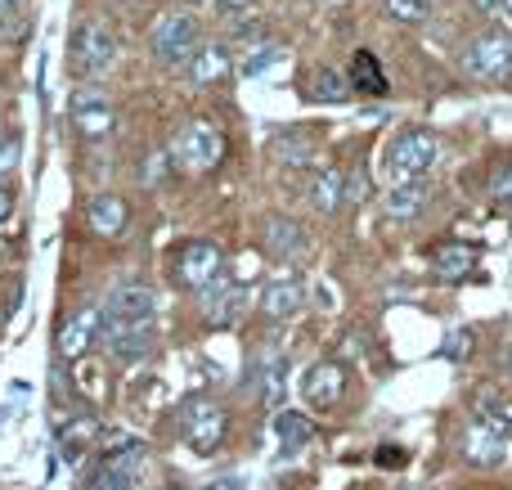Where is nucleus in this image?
I'll list each match as a JSON object with an SVG mask.
<instances>
[{"label": "nucleus", "instance_id": "f257e3e1", "mask_svg": "<svg viewBox=\"0 0 512 490\" xmlns=\"http://www.w3.org/2000/svg\"><path fill=\"white\" fill-rule=\"evenodd\" d=\"M149 50L158 68H185L194 63V54L203 50V27L189 9H176V14H162L158 27L149 36Z\"/></svg>", "mask_w": 512, "mask_h": 490}, {"label": "nucleus", "instance_id": "f03ea898", "mask_svg": "<svg viewBox=\"0 0 512 490\" xmlns=\"http://www.w3.org/2000/svg\"><path fill=\"white\" fill-rule=\"evenodd\" d=\"M436 162V140L427 131H405L400 140H391L387 158H382V185L400 189L414 185V180L427 176V167Z\"/></svg>", "mask_w": 512, "mask_h": 490}, {"label": "nucleus", "instance_id": "7ed1b4c3", "mask_svg": "<svg viewBox=\"0 0 512 490\" xmlns=\"http://www.w3.org/2000/svg\"><path fill=\"white\" fill-rule=\"evenodd\" d=\"M171 153H176V162L189 171V176H203V171L221 167L225 135H221V126H212V122H189L185 131L171 140Z\"/></svg>", "mask_w": 512, "mask_h": 490}, {"label": "nucleus", "instance_id": "20e7f679", "mask_svg": "<svg viewBox=\"0 0 512 490\" xmlns=\"http://www.w3.org/2000/svg\"><path fill=\"white\" fill-rule=\"evenodd\" d=\"M459 68L477 81H490V86L512 81V41L508 36H495V32L477 36V41L459 54Z\"/></svg>", "mask_w": 512, "mask_h": 490}, {"label": "nucleus", "instance_id": "39448f33", "mask_svg": "<svg viewBox=\"0 0 512 490\" xmlns=\"http://www.w3.org/2000/svg\"><path fill=\"white\" fill-rule=\"evenodd\" d=\"M153 311H158V293L149 284H117L104 302V324H117V329H153Z\"/></svg>", "mask_w": 512, "mask_h": 490}, {"label": "nucleus", "instance_id": "423d86ee", "mask_svg": "<svg viewBox=\"0 0 512 490\" xmlns=\"http://www.w3.org/2000/svg\"><path fill=\"white\" fill-rule=\"evenodd\" d=\"M180 432H185L189 450H198V455H212V450L225 441V432H230V414H225L216 401L198 396V401H189L185 419H180Z\"/></svg>", "mask_w": 512, "mask_h": 490}, {"label": "nucleus", "instance_id": "0eeeda50", "mask_svg": "<svg viewBox=\"0 0 512 490\" xmlns=\"http://www.w3.org/2000/svg\"><path fill=\"white\" fill-rule=\"evenodd\" d=\"M117 59V41L104 23H77L72 32V68L95 77V72H108Z\"/></svg>", "mask_w": 512, "mask_h": 490}, {"label": "nucleus", "instance_id": "6e6552de", "mask_svg": "<svg viewBox=\"0 0 512 490\" xmlns=\"http://www.w3.org/2000/svg\"><path fill=\"white\" fill-rule=\"evenodd\" d=\"M198 293H203V315L212 324H234L248 311V284H239V279L216 275L212 284H203Z\"/></svg>", "mask_w": 512, "mask_h": 490}, {"label": "nucleus", "instance_id": "1a4fd4ad", "mask_svg": "<svg viewBox=\"0 0 512 490\" xmlns=\"http://www.w3.org/2000/svg\"><path fill=\"white\" fill-rule=\"evenodd\" d=\"M342 392H346V369L337 360H319V365H310L301 374V401L310 410H333L342 401Z\"/></svg>", "mask_w": 512, "mask_h": 490}, {"label": "nucleus", "instance_id": "9d476101", "mask_svg": "<svg viewBox=\"0 0 512 490\" xmlns=\"http://www.w3.org/2000/svg\"><path fill=\"white\" fill-rule=\"evenodd\" d=\"M221 270H225V257H221V248H216V243L198 239V243H185V248H180L176 275H180V284H185V288H203V284H212V279L221 275Z\"/></svg>", "mask_w": 512, "mask_h": 490}, {"label": "nucleus", "instance_id": "9b49d317", "mask_svg": "<svg viewBox=\"0 0 512 490\" xmlns=\"http://www.w3.org/2000/svg\"><path fill=\"white\" fill-rule=\"evenodd\" d=\"M72 126H77L86 140H108V135L117 131V113L104 95L77 90V95H72Z\"/></svg>", "mask_w": 512, "mask_h": 490}, {"label": "nucleus", "instance_id": "f8f14e48", "mask_svg": "<svg viewBox=\"0 0 512 490\" xmlns=\"http://www.w3.org/2000/svg\"><path fill=\"white\" fill-rule=\"evenodd\" d=\"M508 450H512V437L486 428V423H472V428L463 432V459H468L472 468H504Z\"/></svg>", "mask_w": 512, "mask_h": 490}, {"label": "nucleus", "instance_id": "ddd939ff", "mask_svg": "<svg viewBox=\"0 0 512 490\" xmlns=\"http://www.w3.org/2000/svg\"><path fill=\"white\" fill-rule=\"evenodd\" d=\"M99 333H104V311H95V306L77 311L68 324H63V333H59V356L77 365V360L86 356V347L99 338Z\"/></svg>", "mask_w": 512, "mask_h": 490}, {"label": "nucleus", "instance_id": "4468645a", "mask_svg": "<svg viewBox=\"0 0 512 490\" xmlns=\"http://www.w3.org/2000/svg\"><path fill=\"white\" fill-rule=\"evenodd\" d=\"M477 270V248L472 243H441L432 257V275L441 284H463V279Z\"/></svg>", "mask_w": 512, "mask_h": 490}, {"label": "nucleus", "instance_id": "2eb2a0df", "mask_svg": "<svg viewBox=\"0 0 512 490\" xmlns=\"http://www.w3.org/2000/svg\"><path fill=\"white\" fill-rule=\"evenodd\" d=\"M95 446H99V423L95 419H72L68 428H59V455H63V464H86L90 455H95Z\"/></svg>", "mask_w": 512, "mask_h": 490}, {"label": "nucleus", "instance_id": "dca6fc26", "mask_svg": "<svg viewBox=\"0 0 512 490\" xmlns=\"http://www.w3.org/2000/svg\"><path fill=\"white\" fill-rule=\"evenodd\" d=\"M86 221L99 239H117V234L126 230V221H131V212H126V203L117 194H99V198H90Z\"/></svg>", "mask_w": 512, "mask_h": 490}, {"label": "nucleus", "instance_id": "f3484780", "mask_svg": "<svg viewBox=\"0 0 512 490\" xmlns=\"http://www.w3.org/2000/svg\"><path fill=\"white\" fill-rule=\"evenodd\" d=\"M104 342H108V351H113V360L140 365L153 351V329H117V324H104Z\"/></svg>", "mask_w": 512, "mask_h": 490}, {"label": "nucleus", "instance_id": "a211bd4d", "mask_svg": "<svg viewBox=\"0 0 512 490\" xmlns=\"http://www.w3.org/2000/svg\"><path fill=\"white\" fill-rule=\"evenodd\" d=\"M301 302H306V288H301V279H292V275L265 284V293H261V306H265L270 320H288V315H297Z\"/></svg>", "mask_w": 512, "mask_h": 490}, {"label": "nucleus", "instance_id": "6ab92c4d", "mask_svg": "<svg viewBox=\"0 0 512 490\" xmlns=\"http://www.w3.org/2000/svg\"><path fill=\"white\" fill-rule=\"evenodd\" d=\"M189 77H194V86H216V81L230 77V50L225 45H203V50L194 54V63H189Z\"/></svg>", "mask_w": 512, "mask_h": 490}, {"label": "nucleus", "instance_id": "aec40b11", "mask_svg": "<svg viewBox=\"0 0 512 490\" xmlns=\"http://www.w3.org/2000/svg\"><path fill=\"white\" fill-rule=\"evenodd\" d=\"M346 81H351V90H360V95H387V72L378 68V59H373L369 50H360L351 59Z\"/></svg>", "mask_w": 512, "mask_h": 490}, {"label": "nucleus", "instance_id": "412c9836", "mask_svg": "<svg viewBox=\"0 0 512 490\" xmlns=\"http://www.w3.org/2000/svg\"><path fill=\"white\" fill-rule=\"evenodd\" d=\"M274 441H279V450L283 455H292V450H301V446H310L315 441V423L306 419V414H279L274 419Z\"/></svg>", "mask_w": 512, "mask_h": 490}, {"label": "nucleus", "instance_id": "4be33fe9", "mask_svg": "<svg viewBox=\"0 0 512 490\" xmlns=\"http://www.w3.org/2000/svg\"><path fill=\"white\" fill-rule=\"evenodd\" d=\"M306 95H310V104H342L351 95V81L337 68H315V77L306 81Z\"/></svg>", "mask_w": 512, "mask_h": 490}, {"label": "nucleus", "instance_id": "5701e85b", "mask_svg": "<svg viewBox=\"0 0 512 490\" xmlns=\"http://www.w3.org/2000/svg\"><path fill=\"white\" fill-rule=\"evenodd\" d=\"M346 185H342V171L337 167H324L315 180H310V203H315V212H337V203H342Z\"/></svg>", "mask_w": 512, "mask_h": 490}, {"label": "nucleus", "instance_id": "b1692460", "mask_svg": "<svg viewBox=\"0 0 512 490\" xmlns=\"http://www.w3.org/2000/svg\"><path fill=\"white\" fill-rule=\"evenodd\" d=\"M427 207V185L423 180H414V185H400L387 194V216L391 221H409V216H418Z\"/></svg>", "mask_w": 512, "mask_h": 490}, {"label": "nucleus", "instance_id": "393cba45", "mask_svg": "<svg viewBox=\"0 0 512 490\" xmlns=\"http://www.w3.org/2000/svg\"><path fill=\"white\" fill-rule=\"evenodd\" d=\"M265 243H270V252H279V257H297V252L306 248V234H301V225L274 216V221L265 225Z\"/></svg>", "mask_w": 512, "mask_h": 490}, {"label": "nucleus", "instance_id": "a878e982", "mask_svg": "<svg viewBox=\"0 0 512 490\" xmlns=\"http://www.w3.org/2000/svg\"><path fill=\"white\" fill-rule=\"evenodd\" d=\"M18 158H23V144H18V135H0V185L14 176Z\"/></svg>", "mask_w": 512, "mask_h": 490}, {"label": "nucleus", "instance_id": "bb28decb", "mask_svg": "<svg viewBox=\"0 0 512 490\" xmlns=\"http://www.w3.org/2000/svg\"><path fill=\"white\" fill-rule=\"evenodd\" d=\"M387 14L400 23H423L427 18V0H387Z\"/></svg>", "mask_w": 512, "mask_h": 490}, {"label": "nucleus", "instance_id": "cd10ccee", "mask_svg": "<svg viewBox=\"0 0 512 490\" xmlns=\"http://www.w3.org/2000/svg\"><path fill=\"white\" fill-rule=\"evenodd\" d=\"M472 347H477V333H472V329H454L450 338H445V356H450V360H468Z\"/></svg>", "mask_w": 512, "mask_h": 490}, {"label": "nucleus", "instance_id": "c85d7f7f", "mask_svg": "<svg viewBox=\"0 0 512 490\" xmlns=\"http://www.w3.org/2000/svg\"><path fill=\"white\" fill-rule=\"evenodd\" d=\"M131 486H135L131 477L113 473V468H104V464L95 468V482H90V490H131Z\"/></svg>", "mask_w": 512, "mask_h": 490}, {"label": "nucleus", "instance_id": "c756f323", "mask_svg": "<svg viewBox=\"0 0 512 490\" xmlns=\"http://www.w3.org/2000/svg\"><path fill=\"white\" fill-rule=\"evenodd\" d=\"M274 59H283V50H279V45H265L261 54H252V59H248V68H243V72H248V77H261V72L270 68Z\"/></svg>", "mask_w": 512, "mask_h": 490}, {"label": "nucleus", "instance_id": "7c9ffc66", "mask_svg": "<svg viewBox=\"0 0 512 490\" xmlns=\"http://www.w3.org/2000/svg\"><path fill=\"white\" fill-rule=\"evenodd\" d=\"M14 203H18V198H14V189H9V185H0V230H5V225L14 221Z\"/></svg>", "mask_w": 512, "mask_h": 490}, {"label": "nucleus", "instance_id": "2f4dec72", "mask_svg": "<svg viewBox=\"0 0 512 490\" xmlns=\"http://www.w3.org/2000/svg\"><path fill=\"white\" fill-rule=\"evenodd\" d=\"M252 5H256V0H216V9H221L225 18H239V14H248Z\"/></svg>", "mask_w": 512, "mask_h": 490}, {"label": "nucleus", "instance_id": "473e14b6", "mask_svg": "<svg viewBox=\"0 0 512 490\" xmlns=\"http://www.w3.org/2000/svg\"><path fill=\"white\" fill-rule=\"evenodd\" d=\"M490 194H495L499 198V203H512V167L504 171V176H499L495 180V185H490Z\"/></svg>", "mask_w": 512, "mask_h": 490}, {"label": "nucleus", "instance_id": "72a5a7b5", "mask_svg": "<svg viewBox=\"0 0 512 490\" xmlns=\"http://www.w3.org/2000/svg\"><path fill=\"white\" fill-rule=\"evenodd\" d=\"M261 32H265L261 23H243V27H239V32H234V36H239L243 45H252V41H261Z\"/></svg>", "mask_w": 512, "mask_h": 490}, {"label": "nucleus", "instance_id": "f704fd0d", "mask_svg": "<svg viewBox=\"0 0 512 490\" xmlns=\"http://www.w3.org/2000/svg\"><path fill=\"white\" fill-rule=\"evenodd\" d=\"M504 0H477V9H499Z\"/></svg>", "mask_w": 512, "mask_h": 490}, {"label": "nucleus", "instance_id": "c9c22d12", "mask_svg": "<svg viewBox=\"0 0 512 490\" xmlns=\"http://www.w3.org/2000/svg\"><path fill=\"white\" fill-rule=\"evenodd\" d=\"M18 5V0H0V14H5V9H14Z\"/></svg>", "mask_w": 512, "mask_h": 490}, {"label": "nucleus", "instance_id": "e433bc0d", "mask_svg": "<svg viewBox=\"0 0 512 490\" xmlns=\"http://www.w3.org/2000/svg\"><path fill=\"white\" fill-rule=\"evenodd\" d=\"M504 9H508V18H512V0H504Z\"/></svg>", "mask_w": 512, "mask_h": 490}, {"label": "nucleus", "instance_id": "4c0bfd02", "mask_svg": "<svg viewBox=\"0 0 512 490\" xmlns=\"http://www.w3.org/2000/svg\"><path fill=\"white\" fill-rule=\"evenodd\" d=\"M185 5H203V0H185Z\"/></svg>", "mask_w": 512, "mask_h": 490}, {"label": "nucleus", "instance_id": "58836bf2", "mask_svg": "<svg viewBox=\"0 0 512 490\" xmlns=\"http://www.w3.org/2000/svg\"><path fill=\"white\" fill-rule=\"evenodd\" d=\"M508 207H512V203H508Z\"/></svg>", "mask_w": 512, "mask_h": 490}]
</instances>
